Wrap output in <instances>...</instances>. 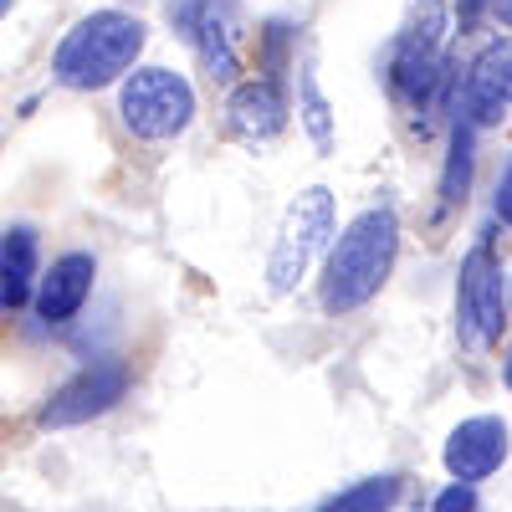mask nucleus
<instances>
[{"label":"nucleus","mask_w":512,"mask_h":512,"mask_svg":"<svg viewBox=\"0 0 512 512\" xmlns=\"http://www.w3.org/2000/svg\"><path fill=\"white\" fill-rule=\"evenodd\" d=\"M195 52H200V67H205V77L210 82H236V72H241V57H236V47H231V31H226V21L216 16V6L205 0V16H200V26H195Z\"/></svg>","instance_id":"nucleus-14"},{"label":"nucleus","mask_w":512,"mask_h":512,"mask_svg":"<svg viewBox=\"0 0 512 512\" xmlns=\"http://www.w3.org/2000/svg\"><path fill=\"white\" fill-rule=\"evenodd\" d=\"M31 282H36V236L26 226H11L6 246H0V303H6V313L26 308Z\"/></svg>","instance_id":"nucleus-12"},{"label":"nucleus","mask_w":512,"mask_h":512,"mask_svg":"<svg viewBox=\"0 0 512 512\" xmlns=\"http://www.w3.org/2000/svg\"><path fill=\"white\" fill-rule=\"evenodd\" d=\"M328 236H333V190L313 185L287 205V216L277 226V241H272V256H267V287L292 292L308 277L313 256L328 246Z\"/></svg>","instance_id":"nucleus-5"},{"label":"nucleus","mask_w":512,"mask_h":512,"mask_svg":"<svg viewBox=\"0 0 512 512\" xmlns=\"http://www.w3.org/2000/svg\"><path fill=\"white\" fill-rule=\"evenodd\" d=\"M436 512H477V492L466 482H451L441 497H436Z\"/></svg>","instance_id":"nucleus-17"},{"label":"nucleus","mask_w":512,"mask_h":512,"mask_svg":"<svg viewBox=\"0 0 512 512\" xmlns=\"http://www.w3.org/2000/svg\"><path fill=\"white\" fill-rule=\"evenodd\" d=\"M502 379H507V390H512V349H507V359H502Z\"/></svg>","instance_id":"nucleus-21"},{"label":"nucleus","mask_w":512,"mask_h":512,"mask_svg":"<svg viewBox=\"0 0 512 512\" xmlns=\"http://www.w3.org/2000/svg\"><path fill=\"white\" fill-rule=\"evenodd\" d=\"M472 164H477V123L456 118L451 123V144H446V169H441V205H461L472 190Z\"/></svg>","instance_id":"nucleus-13"},{"label":"nucleus","mask_w":512,"mask_h":512,"mask_svg":"<svg viewBox=\"0 0 512 512\" xmlns=\"http://www.w3.org/2000/svg\"><path fill=\"white\" fill-rule=\"evenodd\" d=\"M226 123L231 134L251 139V144H267L287 128V98L272 77H251V82H236L231 98H226Z\"/></svg>","instance_id":"nucleus-10"},{"label":"nucleus","mask_w":512,"mask_h":512,"mask_svg":"<svg viewBox=\"0 0 512 512\" xmlns=\"http://www.w3.org/2000/svg\"><path fill=\"white\" fill-rule=\"evenodd\" d=\"M477 6H482V0H466V11H461V26H472V16H477Z\"/></svg>","instance_id":"nucleus-19"},{"label":"nucleus","mask_w":512,"mask_h":512,"mask_svg":"<svg viewBox=\"0 0 512 512\" xmlns=\"http://www.w3.org/2000/svg\"><path fill=\"white\" fill-rule=\"evenodd\" d=\"M456 338L461 349H492L502 338V262L492 246H472L456 272Z\"/></svg>","instance_id":"nucleus-6"},{"label":"nucleus","mask_w":512,"mask_h":512,"mask_svg":"<svg viewBox=\"0 0 512 512\" xmlns=\"http://www.w3.org/2000/svg\"><path fill=\"white\" fill-rule=\"evenodd\" d=\"M297 113H303V128H308L313 149L328 154V149H333V108H328V98L318 93L313 67H303V77H297Z\"/></svg>","instance_id":"nucleus-16"},{"label":"nucleus","mask_w":512,"mask_h":512,"mask_svg":"<svg viewBox=\"0 0 512 512\" xmlns=\"http://www.w3.org/2000/svg\"><path fill=\"white\" fill-rule=\"evenodd\" d=\"M395 497H400V477H369V482H354L349 492H338V497H328L318 512H390L395 507Z\"/></svg>","instance_id":"nucleus-15"},{"label":"nucleus","mask_w":512,"mask_h":512,"mask_svg":"<svg viewBox=\"0 0 512 512\" xmlns=\"http://www.w3.org/2000/svg\"><path fill=\"white\" fill-rule=\"evenodd\" d=\"M144 21L128 16V11H93L82 16L52 52V72L62 88H77V93H93V88H108V82H123L134 77V62L144 52Z\"/></svg>","instance_id":"nucleus-2"},{"label":"nucleus","mask_w":512,"mask_h":512,"mask_svg":"<svg viewBox=\"0 0 512 512\" xmlns=\"http://www.w3.org/2000/svg\"><path fill=\"white\" fill-rule=\"evenodd\" d=\"M93 256L88 251H67L52 262V272L41 277L36 287V313L41 323H67L82 303H88V292H93Z\"/></svg>","instance_id":"nucleus-11"},{"label":"nucleus","mask_w":512,"mask_h":512,"mask_svg":"<svg viewBox=\"0 0 512 512\" xmlns=\"http://www.w3.org/2000/svg\"><path fill=\"white\" fill-rule=\"evenodd\" d=\"M497 16H502V21L512 26V0H497Z\"/></svg>","instance_id":"nucleus-20"},{"label":"nucleus","mask_w":512,"mask_h":512,"mask_svg":"<svg viewBox=\"0 0 512 512\" xmlns=\"http://www.w3.org/2000/svg\"><path fill=\"white\" fill-rule=\"evenodd\" d=\"M118 118L134 139H175L195 118V88L169 67H139L118 88Z\"/></svg>","instance_id":"nucleus-4"},{"label":"nucleus","mask_w":512,"mask_h":512,"mask_svg":"<svg viewBox=\"0 0 512 512\" xmlns=\"http://www.w3.org/2000/svg\"><path fill=\"white\" fill-rule=\"evenodd\" d=\"M123 395H128V364L98 359V364H88L82 374H72L62 390H57L47 405H41L36 425H47V431H62V425H82V420H93V415L113 410Z\"/></svg>","instance_id":"nucleus-7"},{"label":"nucleus","mask_w":512,"mask_h":512,"mask_svg":"<svg viewBox=\"0 0 512 512\" xmlns=\"http://www.w3.org/2000/svg\"><path fill=\"white\" fill-rule=\"evenodd\" d=\"M507 451H512V431H507V420L502 415H472V420H461L456 431H451V441H446V472L456 477V482H482V477H492L497 466L507 461Z\"/></svg>","instance_id":"nucleus-8"},{"label":"nucleus","mask_w":512,"mask_h":512,"mask_svg":"<svg viewBox=\"0 0 512 512\" xmlns=\"http://www.w3.org/2000/svg\"><path fill=\"white\" fill-rule=\"evenodd\" d=\"M497 216L512 226V159H507V169H502V180H497Z\"/></svg>","instance_id":"nucleus-18"},{"label":"nucleus","mask_w":512,"mask_h":512,"mask_svg":"<svg viewBox=\"0 0 512 512\" xmlns=\"http://www.w3.org/2000/svg\"><path fill=\"white\" fill-rule=\"evenodd\" d=\"M461 98H466V118L472 123H497L502 108H512V36H497L477 52Z\"/></svg>","instance_id":"nucleus-9"},{"label":"nucleus","mask_w":512,"mask_h":512,"mask_svg":"<svg viewBox=\"0 0 512 512\" xmlns=\"http://www.w3.org/2000/svg\"><path fill=\"white\" fill-rule=\"evenodd\" d=\"M400 256V221L390 205H369L344 226L333 241L328 267H323V308L328 313H354L390 282Z\"/></svg>","instance_id":"nucleus-1"},{"label":"nucleus","mask_w":512,"mask_h":512,"mask_svg":"<svg viewBox=\"0 0 512 512\" xmlns=\"http://www.w3.org/2000/svg\"><path fill=\"white\" fill-rule=\"evenodd\" d=\"M446 0H410V11L390 41V88L400 103L436 98L446 82Z\"/></svg>","instance_id":"nucleus-3"}]
</instances>
